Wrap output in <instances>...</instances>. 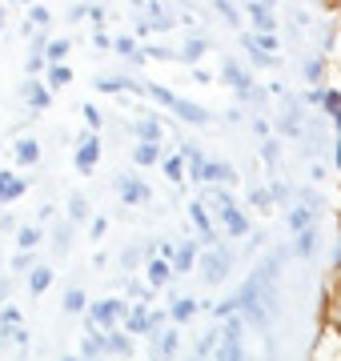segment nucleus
<instances>
[{"instance_id": "f257e3e1", "label": "nucleus", "mask_w": 341, "mask_h": 361, "mask_svg": "<svg viewBox=\"0 0 341 361\" xmlns=\"http://www.w3.org/2000/svg\"><path fill=\"white\" fill-rule=\"evenodd\" d=\"M149 97H153L157 104H165L169 113H177L181 121H193V125H205V121H209V113H205L201 104H189V101H181V97H177V92H169L165 85H149Z\"/></svg>"}, {"instance_id": "f03ea898", "label": "nucleus", "mask_w": 341, "mask_h": 361, "mask_svg": "<svg viewBox=\"0 0 341 361\" xmlns=\"http://www.w3.org/2000/svg\"><path fill=\"white\" fill-rule=\"evenodd\" d=\"M229 269H233V253H229V249H213V253H205V261H201V277L209 285H221L225 277H229Z\"/></svg>"}, {"instance_id": "7ed1b4c3", "label": "nucleus", "mask_w": 341, "mask_h": 361, "mask_svg": "<svg viewBox=\"0 0 341 361\" xmlns=\"http://www.w3.org/2000/svg\"><path fill=\"white\" fill-rule=\"evenodd\" d=\"M97 161H101V141L97 137H80L77 141V173L89 177L92 169H97Z\"/></svg>"}, {"instance_id": "20e7f679", "label": "nucleus", "mask_w": 341, "mask_h": 361, "mask_svg": "<svg viewBox=\"0 0 341 361\" xmlns=\"http://www.w3.org/2000/svg\"><path fill=\"white\" fill-rule=\"evenodd\" d=\"M117 197L125 205H144L149 201V185L137 177H117Z\"/></svg>"}, {"instance_id": "39448f33", "label": "nucleus", "mask_w": 341, "mask_h": 361, "mask_svg": "<svg viewBox=\"0 0 341 361\" xmlns=\"http://www.w3.org/2000/svg\"><path fill=\"white\" fill-rule=\"evenodd\" d=\"M120 313H125V301H97L89 310V325H105V329H113V322H117Z\"/></svg>"}, {"instance_id": "423d86ee", "label": "nucleus", "mask_w": 341, "mask_h": 361, "mask_svg": "<svg viewBox=\"0 0 341 361\" xmlns=\"http://www.w3.org/2000/svg\"><path fill=\"white\" fill-rule=\"evenodd\" d=\"M201 180H221V185H233L237 169L229 161H201Z\"/></svg>"}, {"instance_id": "0eeeda50", "label": "nucleus", "mask_w": 341, "mask_h": 361, "mask_svg": "<svg viewBox=\"0 0 341 361\" xmlns=\"http://www.w3.org/2000/svg\"><path fill=\"white\" fill-rule=\"evenodd\" d=\"M245 13H249V20H253L257 28L273 32V13H269V0H249V4H245Z\"/></svg>"}, {"instance_id": "6e6552de", "label": "nucleus", "mask_w": 341, "mask_h": 361, "mask_svg": "<svg viewBox=\"0 0 341 361\" xmlns=\"http://www.w3.org/2000/svg\"><path fill=\"white\" fill-rule=\"evenodd\" d=\"M221 80H225V85H233L237 92L253 85V77H249V73H241V65H237V61H225V65H221Z\"/></svg>"}, {"instance_id": "1a4fd4ad", "label": "nucleus", "mask_w": 341, "mask_h": 361, "mask_svg": "<svg viewBox=\"0 0 341 361\" xmlns=\"http://www.w3.org/2000/svg\"><path fill=\"white\" fill-rule=\"evenodd\" d=\"M20 193H25V180L8 169H0V201H16Z\"/></svg>"}, {"instance_id": "9d476101", "label": "nucleus", "mask_w": 341, "mask_h": 361, "mask_svg": "<svg viewBox=\"0 0 341 361\" xmlns=\"http://www.w3.org/2000/svg\"><path fill=\"white\" fill-rule=\"evenodd\" d=\"M221 221H225V229L233 233V237H245V233H249V221H245V213H241V209H221Z\"/></svg>"}, {"instance_id": "9b49d317", "label": "nucleus", "mask_w": 341, "mask_h": 361, "mask_svg": "<svg viewBox=\"0 0 341 361\" xmlns=\"http://www.w3.org/2000/svg\"><path fill=\"white\" fill-rule=\"evenodd\" d=\"M189 217H193V225H197V233L205 237V241H217V233H213V225H209V213H205V205H201V201H193V205H189Z\"/></svg>"}, {"instance_id": "f8f14e48", "label": "nucleus", "mask_w": 341, "mask_h": 361, "mask_svg": "<svg viewBox=\"0 0 341 361\" xmlns=\"http://www.w3.org/2000/svg\"><path fill=\"white\" fill-rule=\"evenodd\" d=\"M49 285H53V269H49V265H32V273H28V289H32V293H44Z\"/></svg>"}, {"instance_id": "ddd939ff", "label": "nucleus", "mask_w": 341, "mask_h": 361, "mask_svg": "<svg viewBox=\"0 0 341 361\" xmlns=\"http://www.w3.org/2000/svg\"><path fill=\"white\" fill-rule=\"evenodd\" d=\"M137 137H141V141H157L161 145L165 125H161V121H153V116H144V121H137Z\"/></svg>"}, {"instance_id": "4468645a", "label": "nucleus", "mask_w": 341, "mask_h": 361, "mask_svg": "<svg viewBox=\"0 0 341 361\" xmlns=\"http://www.w3.org/2000/svg\"><path fill=\"white\" fill-rule=\"evenodd\" d=\"M193 265H197V249H193V245L173 249V269H177V273H189Z\"/></svg>"}, {"instance_id": "2eb2a0df", "label": "nucleus", "mask_w": 341, "mask_h": 361, "mask_svg": "<svg viewBox=\"0 0 341 361\" xmlns=\"http://www.w3.org/2000/svg\"><path fill=\"white\" fill-rule=\"evenodd\" d=\"M25 101L32 104V109H49V89H44V85H32V80H25Z\"/></svg>"}, {"instance_id": "dca6fc26", "label": "nucleus", "mask_w": 341, "mask_h": 361, "mask_svg": "<svg viewBox=\"0 0 341 361\" xmlns=\"http://www.w3.org/2000/svg\"><path fill=\"white\" fill-rule=\"evenodd\" d=\"M129 329H132V334H153V313L144 310V305H141V310H132L129 313Z\"/></svg>"}, {"instance_id": "f3484780", "label": "nucleus", "mask_w": 341, "mask_h": 361, "mask_svg": "<svg viewBox=\"0 0 341 361\" xmlns=\"http://www.w3.org/2000/svg\"><path fill=\"white\" fill-rule=\"evenodd\" d=\"M161 161V145L157 141H141L137 145V165H157Z\"/></svg>"}, {"instance_id": "a211bd4d", "label": "nucleus", "mask_w": 341, "mask_h": 361, "mask_svg": "<svg viewBox=\"0 0 341 361\" xmlns=\"http://www.w3.org/2000/svg\"><path fill=\"white\" fill-rule=\"evenodd\" d=\"M314 225V209H289V233H302Z\"/></svg>"}, {"instance_id": "6ab92c4d", "label": "nucleus", "mask_w": 341, "mask_h": 361, "mask_svg": "<svg viewBox=\"0 0 341 361\" xmlns=\"http://www.w3.org/2000/svg\"><path fill=\"white\" fill-rule=\"evenodd\" d=\"M16 161H20V165H37L40 161V145L37 141H16Z\"/></svg>"}, {"instance_id": "aec40b11", "label": "nucleus", "mask_w": 341, "mask_h": 361, "mask_svg": "<svg viewBox=\"0 0 341 361\" xmlns=\"http://www.w3.org/2000/svg\"><path fill=\"white\" fill-rule=\"evenodd\" d=\"M80 353H85V357H97V353H105V337L92 334V325H89V334H85V341H80Z\"/></svg>"}, {"instance_id": "412c9836", "label": "nucleus", "mask_w": 341, "mask_h": 361, "mask_svg": "<svg viewBox=\"0 0 341 361\" xmlns=\"http://www.w3.org/2000/svg\"><path fill=\"white\" fill-rule=\"evenodd\" d=\"M185 161H189V177H193V180H201V161H205V157H201V149H197V145H185Z\"/></svg>"}, {"instance_id": "4be33fe9", "label": "nucleus", "mask_w": 341, "mask_h": 361, "mask_svg": "<svg viewBox=\"0 0 341 361\" xmlns=\"http://www.w3.org/2000/svg\"><path fill=\"white\" fill-rule=\"evenodd\" d=\"M302 73H305V80H309V85H317V80H321V73H326V61H321V56H305Z\"/></svg>"}, {"instance_id": "5701e85b", "label": "nucleus", "mask_w": 341, "mask_h": 361, "mask_svg": "<svg viewBox=\"0 0 341 361\" xmlns=\"http://www.w3.org/2000/svg\"><path fill=\"white\" fill-rule=\"evenodd\" d=\"M197 313V301H189V297H181V301H173V322H189Z\"/></svg>"}, {"instance_id": "b1692460", "label": "nucleus", "mask_w": 341, "mask_h": 361, "mask_svg": "<svg viewBox=\"0 0 341 361\" xmlns=\"http://www.w3.org/2000/svg\"><path fill=\"white\" fill-rule=\"evenodd\" d=\"M314 249H317V229H302V241H297V253H302V257H314Z\"/></svg>"}, {"instance_id": "393cba45", "label": "nucleus", "mask_w": 341, "mask_h": 361, "mask_svg": "<svg viewBox=\"0 0 341 361\" xmlns=\"http://www.w3.org/2000/svg\"><path fill=\"white\" fill-rule=\"evenodd\" d=\"M321 109H329V113H333V121H337V129H341V92L337 89L321 97Z\"/></svg>"}, {"instance_id": "a878e982", "label": "nucleus", "mask_w": 341, "mask_h": 361, "mask_svg": "<svg viewBox=\"0 0 341 361\" xmlns=\"http://www.w3.org/2000/svg\"><path fill=\"white\" fill-rule=\"evenodd\" d=\"M169 265H165V261H149V281H153V285H165V281H169Z\"/></svg>"}, {"instance_id": "bb28decb", "label": "nucleus", "mask_w": 341, "mask_h": 361, "mask_svg": "<svg viewBox=\"0 0 341 361\" xmlns=\"http://www.w3.org/2000/svg\"><path fill=\"white\" fill-rule=\"evenodd\" d=\"M249 40L257 44V49H265V52H277V49H281V40H277L273 32H265V28L257 32V37H249Z\"/></svg>"}, {"instance_id": "cd10ccee", "label": "nucleus", "mask_w": 341, "mask_h": 361, "mask_svg": "<svg viewBox=\"0 0 341 361\" xmlns=\"http://www.w3.org/2000/svg\"><path fill=\"white\" fill-rule=\"evenodd\" d=\"M205 49H209V40H205V37H197V40H189V44L181 49V56H185V61H197V56H201Z\"/></svg>"}, {"instance_id": "c85d7f7f", "label": "nucleus", "mask_w": 341, "mask_h": 361, "mask_svg": "<svg viewBox=\"0 0 341 361\" xmlns=\"http://www.w3.org/2000/svg\"><path fill=\"white\" fill-rule=\"evenodd\" d=\"M85 213H89V205H85V197H80V193H73V197H68V217H73V221H85Z\"/></svg>"}, {"instance_id": "c756f323", "label": "nucleus", "mask_w": 341, "mask_h": 361, "mask_svg": "<svg viewBox=\"0 0 341 361\" xmlns=\"http://www.w3.org/2000/svg\"><path fill=\"white\" fill-rule=\"evenodd\" d=\"M68 80H73V73H68L65 65H53V68H49V85H53V89H61V85H68Z\"/></svg>"}, {"instance_id": "7c9ffc66", "label": "nucleus", "mask_w": 341, "mask_h": 361, "mask_svg": "<svg viewBox=\"0 0 341 361\" xmlns=\"http://www.w3.org/2000/svg\"><path fill=\"white\" fill-rule=\"evenodd\" d=\"M165 177H169V180H181L185 177V157H169V161H165Z\"/></svg>"}, {"instance_id": "2f4dec72", "label": "nucleus", "mask_w": 341, "mask_h": 361, "mask_svg": "<svg viewBox=\"0 0 341 361\" xmlns=\"http://www.w3.org/2000/svg\"><path fill=\"white\" fill-rule=\"evenodd\" d=\"M120 265H125V269H137V265H141V245L125 249V253H120Z\"/></svg>"}, {"instance_id": "473e14b6", "label": "nucleus", "mask_w": 341, "mask_h": 361, "mask_svg": "<svg viewBox=\"0 0 341 361\" xmlns=\"http://www.w3.org/2000/svg\"><path fill=\"white\" fill-rule=\"evenodd\" d=\"M16 241H20V249H32V245L40 241V229H32V225H28V229L16 233Z\"/></svg>"}, {"instance_id": "72a5a7b5", "label": "nucleus", "mask_w": 341, "mask_h": 361, "mask_svg": "<svg viewBox=\"0 0 341 361\" xmlns=\"http://www.w3.org/2000/svg\"><path fill=\"white\" fill-rule=\"evenodd\" d=\"M65 310H68V313H80V310H85V293H80V289H68Z\"/></svg>"}, {"instance_id": "f704fd0d", "label": "nucleus", "mask_w": 341, "mask_h": 361, "mask_svg": "<svg viewBox=\"0 0 341 361\" xmlns=\"http://www.w3.org/2000/svg\"><path fill=\"white\" fill-rule=\"evenodd\" d=\"M205 197H209V205L217 209V213H221V209H229V205H233V201H229V193H225V189H213V193H205Z\"/></svg>"}, {"instance_id": "c9c22d12", "label": "nucleus", "mask_w": 341, "mask_h": 361, "mask_svg": "<svg viewBox=\"0 0 341 361\" xmlns=\"http://www.w3.org/2000/svg\"><path fill=\"white\" fill-rule=\"evenodd\" d=\"M217 13H221L225 20H229V25H241V13H237V8L229 4V0H217Z\"/></svg>"}, {"instance_id": "e433bc0d", "label": "nucleus", "mask_w": 341, "mask_h": 361, "mask_svg": "<svg viewBox=\"0 0 341 361\" xmlns=\"http://www.w3.org/2000/svg\"><path fill=\"white\" fill-rule=\"evenodd\" d=\"M249 205L269 209V205H273V197H269V189H253V193H249Z\"/></svg>"}, {"instance_id": "4c0bfd02", "label": "nucleus", "mask_w": 341, "mask_h": 361, "mask_svg": "<svg viewBox=\"0 0 341 361\" xmlns=\"http://www.w3.org/2000/svg\"><path fill=\"white\" fill-rule=\"evenodd\" d=\"M302 201H305V209H314V213H321V205H326V201H321L314 189H302Z\"/></svg>"}, {"instance_id": "58836bf2", "label": "nucleus", "mask_w": 341, "mask_h": 361, "mask_svg": "<svg viewBox=\"0 0 341 361\" xmlns=\"http://www.w3.org/2000/svg\"><path fill=\"white\" fill-rule=\"evenodd\" d=\"M32 265H37V257H32V253H16L13 257V269L20 273V269H32Z\"/></svg>"}, {"instance_id": "ea45409f", "label": "nucleus", "mask_w": 341, "mask_h": 361, "mask_svg": "<svg viewBox=\"0 0 341 361\" xmlns=\"http://www.w3.org/2000/svg\"><path fill=\"white\" fill-rule=\"evenodd\" d=\"M261 157L269 161V165H273L277 157H281V149H277V141H269V137H265V149H261Z\"/></svg>"}, {"instance_id": "a19ab883", "label": "nucleus", "mask_w": 341, "mask_h": 361, "mask_svg": "<svg viewBox=\"0 0 341 361\" xmlns=\"http://www.w3.org/2000/svg\"><path fill=\"white\" fill-rule=\"evenodd\" d=\"M65 52H68V40H53V44H49V56H53V61H61Z\"/></svg>"}, {"instance_id": "79ce46f5", "label": "nucleus", "mask_w": 341, "mask_h": 361, "mask_svg": "<svg viewBox=\"0 0 341 361\" xmlns=\"http://www.w3.org/2000/svg\"><path fill=\"white\" fill-rule=\"evenodd\" d=\"M53 237H56V249H68V241H73V233H68V225H61V229H56Z\"/></svg>"}, {"instance_id": "37998d69", "label": "nucleus", "mask_w": 341, "mask_h": 361, "mask_svg": "<svg viewBox=\"0 0 341 361\" xmlns=\"http://www.w3.org/2000/svg\"><path fill=\"white\" fill-rule=\"evenodd\" d=\"M177 349V329H169V334L161 337V353H173Z\"/></svg>"}, {"instance_id": "c03bdc74", "label": "nucleus", "mask_w": 341, "mask_h": 361, "mask_svg": "<svg viewBox=\"0 0 341 361\" xmlns=\"http://www.w3.org/2000/svg\"><path fill=\"white\" fill-rule=\"evenodd\" d=\"M269 197H277V201H285V197H289V185H281V180H273V185H269Z\"/></svg>"}, {"instance_id": "a18cd8bd", "label": "nucleus", "mask_w": 341, "mask_h": 361, "mask_svg": "<svg viewBox=\"0 0 341 361\" xmlns=\"http://www.w3.org/2000/svg\"><path fill=\"white\" fill-rule=\"evenodd\" d=\"M113 49H117V52H129V56H137V44H132L129 37H120L117 44H113Z\"/></svg>"}, {"instance_id": "49530a36", "label": "nucleus", "mask_w": 341, "mask_h": 361, "mask_svg": "<svg viewBox=\"0 0 341 361\" xmlns=\"http://www.w3.org/2000/svg\"><path fill=\"white\" fill-rule=\"evenodd\" d=\"M80 113H85V121H89L92 129H97V125H101V113H97V109H92V104H85V109H80Z\"/></svg>"}, {"instance_id": "de8ad7c7", "label": "nucleus", "mask_w": 341, "mask_h": 361, "mask_svg": "<svg viewBox=\"0 0 341 361\" xmlns=\"http://www.w3.org/2000/svg\"><path fill=\"white\" fill-rule=\"evenodd\" d=\"M89 233H92V237H105V233H108V221H105V217H97V221H92V229H89Z\"/></svg>"}, {"instance_id": "09e8293b", "label": "nucleus", "mask_w": 341, "mask_h": 361, "mask_svg": "<svg viewBox=\"0 0 341 361\" xmlns=\"http://www.w3.org/2000/svg\"><path fill=\"white\" fill-rule=\"evenodd\" d=\"M32 25H49V13L44 8H32Z\"/></svg>"}, {"instance_id": "8fccbe9b", "label": "nucleus", "mask_w": 341, "mask_h": 361, "mask_svg": "<svg viewBox=\"0 0 341 361\" xmlns=\"http://www.w3.org/2000/svg\"><path fill=\"white\" fill-rule=\"evenodd\" d=\"M333 265L341 269V241H337V249H333Z\"/></svg>"}, {"instance_id": "3c124183", "label": "nucleus", "mask_w": 341, "mask_h": 361, "mask_svg": "<svg viewBox=\"0 0 341 361\" xmlns=\"http://www.w3.org/2000/svg\"><path fill=\"white\" fill-rule=\"evenodd\" d=\"M333 157H337V169H341V141L333 145Z\"/></svg>"}, {"instance_id": "603ef678", "label": "nucleus", "mask_w": 341, "mask_h": 361, "mask_svg": "<svg viewBox=\"0 0 341 361\" xmlns=\"http://www.w3.org/2000/svg\"><path fill=\"white\" fill-rule=\"evenodd\" d=\"M4 20H8V13H4V4H0V28H4Z\"/></svg>"}, {"instance_id": "864d4df0", "label": "nucleus", "mask_w": 341, "mask_h": 361, "mask_svg": "<svg viewBox=\"0 0 341 361\" xmlns=\"http://www.w3.org/2000/svg\"><path fill=\"white\" fill-rule=\"evenodd\" d=\"M4 289H8V285H4V281H0V297H4Z\"/></svg>"}, {"instance_id": "5fc2aeb1", "label": "nucleus", "mask_w": 341, "mask_h": 361, "mask_svg": "<svg viewBox=\"0 0 341 361\" xmlns=\"http://www.w3.org/2000/svg\"><path fill=\"white\" fill-rule=\"evenodd\" d=\"M314 4H326V0H314Z\"/></svg>"}]
</instances>
